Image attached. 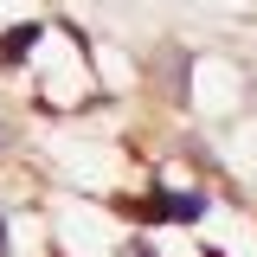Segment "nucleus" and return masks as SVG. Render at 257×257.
<instances>
[{
	"label": "nucleus",
	"mask_w": 257,
	"mask_h": 257,
	"mask_svg": "<svg viewBox=\"0 0 257 257\" xmlns=\"http://www.w3.org/2000/svg\"><path fill=\"white\" fill-rule=\"evenodd\" d=\"M0 257H13V238H7V219H0Z\"/></svg>",
	"instance_id": "4"
},
{
	"label": "nucleus",
	"mask_w": 257,
	"mask_h": 257,
	"mask_svg": "<svg viewBox=\"0 0 257 257\" xmlns=\"http://www.w3.org/2000/svg\"><path fill=\"white\" fill-rule=\"evenodd\" d=\"M39 20H20V26L7 32V39H0V64H26V45H39Z\"/></svg>",
	"instance_id": "3"
},
{
	"label": "nucleus",
	"mask_w": 257,
	"mask_h": 257,
	"mask_svg": "<svg viewBox=\"0 0 257 257\" xmlns=\"http://www.w3.org/2000/svg\"><path fill=\"white\" fill-rule=\"evenodd\" d=\"M155 64H167V71H161V77H167V96H174V109H180V103H187V52H180V45H161L155 52Z\"/></svg>",
	"instance_id": "2"
},
{
	"label": "nucleus",
	"mask_w": 257,
	"mask_h": 257,
	"mask_svg": "<svg viewBox=\"0 0 257 257\" xmlns=\"http://www.w3.org/2000/svg\"><path fill=\"white\" fill-rule=\"evenodd\" d=\"M128 219H148V225H193V219H206L212 212V199L206 193H148V199H116Z\"/></svg>",
	"instance_id": "1"
},
{
	"label": "nucleus",
	"mask_w": 257,
	"mask_h": 257,
	"mask_svg": "<svg viewBox=\"0 0 257 257\" xmlns=\"http://www.w3.org/2000/svg\"><path fill=\"white\" fill-rule=\"evenodd\" d=\"M52 257H58V251H52Z\"/></svg>",
	"instance_id": "5"
}]
</instances>
